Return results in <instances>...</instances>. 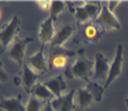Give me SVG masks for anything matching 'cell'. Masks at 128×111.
Listing matches in <instances>:
<instances>
[{
    "instance_id": "1",
    "label": "cell",
    "mask_w": 128,
    "mask_h": 111,
    "mask_svg": "<svg viewBox=\"0 0 128 111\" xmlns=\"http://www.w3.org/2000/svg\"><path fill=\"white\" fill-rule=\"evenodd\" d=\"M102 4L95 1H87L82 2L81 6L74 7V16L76 21L80 23L92 22V20H96L101 12Z\"/></svg>"
},
{
    "instance_id": "2",
    "label": "cell",
    "mask_w": 128,
    "mask_h": 111,
    "mask_svg": "<svg viewBox=\"0 0 128 111\" xmlns=\"http://www.w3.org/2000/svg\"><path fill=\"white\" fill-rule=\"evenodd\" d=\"M122 63H124V47L122 45H119L115 50V55L113 61L110 62V67H109V73L108 77L106 80V83L104 85V89L108 88L109 85L113 83V81L116 80L118 77L122 73Z\"/></svg>"
},
{
    "instance_id": "3",
    "label": "cell",
    "mask_w": 128,
    "mask_h": 111,
    "mask_svg": "<svg viewBox=\"0 0 128 111\" xmlns=\"http://www.w3.org/2000/svg\"><path fill=\"white\" fill-rule=\"evenodd\" d=\"M20 26V20L18 16H13L5 26L0 29V43L4 48H8L16 39V33Z\"/></svg>"
},
{
    "instance_id": "4",
    "label": "cell",
    "mask_w": 128,
    "mask_h": 111,
    "mask_svg": "<svg viewBox=\"0 0 128 111\" xmlns=\"http://www.w3.org/2000/svg\"><path fill=\"white\" fill-rule=\"evenodd\" d=\"M95 21L98 22L99 26L102 27L106 31H119V29H121L120 21L118 20L115 14L112 13L107 8L106 5H102L100 14H99V16L96 18Z\"/></svg>"
},
{
    "instance_id": "5",
    "label": "cell",
    "mask_w": 128,
    "mask_h": 111,
    "mask_svg": "<svg viewBox=\"0 0 128 111\" xmlns=\"http://www.w3.org/2000/svg\"><path fill=\"white\" fill-rule=\"evenodd\" d=\"M32 41H33V39H31V38H26V39L16 38L14 41L11 43V46L7 48L10 57L12 60H14L16 62H18L19 64H22L24 56H25V53H26L27 45L30 42H32Z\"/></svg>"
},
{
    "instance_id": "6",
    "label": "cell",
    "mask_w": 128,
    "mask_h": 111,
    "mask_svg": "<svg viewBox=\"0 0 128 111\" xmlns=\"http://www.w3.org/2000/svg\"><path fill=\"white\" fill-rule=\"evenodd\" d=\"M75 94L76 90H70L61 97L50 101L54 111H73L75 109Z\"/></svg>"
},
{
    "instance_id": "7",
    "label": "cell",
    "mask_w": 128,
    "mask_h": 111,
    "mask_svg": "<svg viewBox=\"0 0 128 111\" xmlns=\"http://www.w3.org/2000/svg\"><path fill=\"white\" fill-rule=\"evenodd\" d=\"M110 62L104 54L96 53L93 64V75L95 80H107Z\"/></svg>"
},
{
    "instance_id": "8",
    "label": "cell",
    "mask_w": 128,
    "mask_h": 111,
    "mask_svg": "<svg viewBox=\"0 0 128 111\" xmlns=\"http://www.w3.org/2000/svg\"><path fill=\"white\" fill-rule=\"evenodd\" d=\"M54 18L50 15L46 20H44L42 22L40 23L39 28V39L42 42V45L50 43L53 41V39L55 36V28H54Z\"/></svg>"
},
{
    "instance_id": "9",
    "label": "cell",
    "mask_w": 128,
    "mask_h": 111,
    "mask_svg": "<svg viewBox=\"0 0 128 111\" xmlns=\"http://www.w3.org/2000/svg\"><path fill=\"white\" fill-rule=\"evenodd\" d=\"M44 84L52 92V95L54 96V98H58V97L64 96L65 95L64 92L67 89V83L62 75L50 77V78H48V80H46L44 82Z\"/></svg>"
},
{
    "instance_id": "10",
    "label": "cell",
    "mask_w": 128,
    "mask_h": 111,
    "mask_svg": "<svg viewBox=\"0 0 128 111\" xmlns=\"http://www.w3.org/2000/svg\"><path fill=\"white\" fill-rule=\"evenodd\" d=\"M27 63L36 74H42L46 71L47 60H46V55H45V45L40 47V49L34 55L30 56Z\"/></svg>"
},
{
    "instance_id": "11",
    "label": "cell",
    "mask_w": 128,
    "mask_h": 111,
    "mask_svg": "<svg viewBox=\"0 0 128 111\" xmlns=\"http://www.w3.org/2000/svg\"><path fill=\"white\" fill-rule=\"evenodd\" d=\"M92 70V64L88 58H86L85 56H79L74 64L72 65V74L73 76L78 77V78H82V80H88V75Z\"/></svg>"
},
{
    "instance_id": "12",
    "label": "cell",
    "mask_w": 128,
    "mask_h": 111,
    "mask_svg": "<svg viewBox=\"0 0 128 111\" xmlns=\"http://www.w3.org/2000/svg\"><path fill=\"white\" fill-rule=\"evenodd\" d=\"M73 27L70 25H67L65 23L64 26L59 29L56 33H55V36L52 41V46L53 48H62V46L68 41V39L73 35Z\"/></svg>"
},
{
    "instance_id": "13",
    "label": "cell",
    "mask_w": 128,
    "mask_h": 111,
    "mask_svg": "<svg viewBox=\"0 0 128 111\" xmlns=\"http://www.w3.org/2000/svg\"><path fill=\"white\" fill-rule=\"evenodd\" d=\"M38 75L33 70V69L28 65V63H24L22 65V75H21V82H22L24 88L26 90H32L33 87L36 84V81H38Z\"/></svg>"
},
{
    "instance_id": "14",
    "label": "cell",
    "mask_w": 128,
    "mask_h": 111,
    "mask_svg": "<svg viewBox=\"0 0 128 111\" xmlns=\"http://www.w3.org/2000/svg\"><path fill=\"white\" fill-rule=\"evenodd\" d=\"M0 109L4 111H26V107L21 103V97H11V98H1Z\"/></svg>"
},
{
    "instance_id": "15",
    "label": "cell",
    "mask_w": 128,
    "mask_h": 111,
    "mask_svg": "<svg viewBox=\"0 0 128 111\" xmlns=\"http://www.w3.org/2000/svg\"><path fill=\"white\" fill-rule=\"evenodd\" d=\"M94 101L92 94L87 90V88H80L76 90V94H75V102L78 103V105L81 109H86L88 108L92 102Z\"/></svg>"
},
{
    "instance_id": "16",
    "label": "cell",
    "mask_w": 128,
    "mask_h": 111,
    "mask_svg": "<svg viewBox=\"0 0 128 111\" xmlns=\"http://www.w3.org/2000/svg\"><path fill=\"white\" fill-rule=\"evenodd\" d=\"M32 94L34 97H36L38 100L42 101V102H50V101L54 100V96L52 95V92L45 87L44 83H38L35 84L32 89Z\"/></svg>"
},
{
    "instance_id": "17",
    "label": "cell",
    "mask_w": 128,
    "mask_h": 111,
    "mask_svg": "<svg viewBox=\"0 0 128 111\" xmlns=\"http://www.w3.org/2000/svg\"><path fill=\"white\" fill-rule=\"evenodd\" d=\"M84 34H85V38L89 42L99 41V39L101 38V31L99 28V25H95L94 22L86 23L85 28H84Z\"/></svg>"
},
{
    "instance_id": "18",
    "label": "cell",
    "mask_w": 128,
    "mask_h": 111,
    "mask_svg": "<svg viewBox=\"0 0 128 111\" xmlns=\"http://www.w3.org/2000/svg\"><path fill=\"white\" fill-rule=\"evenodd\" d=\"M68 57H70V55H67V54H56L54 55L53 57L50 58V68L55 69V70H60V69H64L66 67L67 64V61H68Z\"/></svg>"
},
{
    "instance_id": "19",
    "label": "cell",
    "mask_w": 128,
    "mask_h": 111,
    "mask_svg": "<svg viewBox=\"0 0 128 111\" xmlns=\"http://www.w3.org/2000/svg\"><path fill=\"white\" fill-rule=\"evenodd\" d=\"M87 90H88L92 96H93L94 101L100 102L102 100V94H104V87H100L96 82H88L87 83Z\"/></svg>"
},
{
    "instance_id": "20",
    "label": "cell",
    "mask_w": 128,
    "mask_h": 111,
    "mask_svg": "<svg viewBox=\"0 0 128 111\" xmlns=\"http://www.w3.org/2000/svg\"><path fill=\"white\" fill-rule=\"evenodd\" d=\"M44 107H45V102L32 96V97H30V100L26 104V111H41Z\"/></svg>"
},
{
    "instance_id": "21",
    "label": "cell",
    "mask_w": 128,
    "mask_h": 111,
    "mask_svg": "<svg viewBox=\"0 0 128 111\" xmlns=\"http://www.w3.org/2000/svg\"><path fill=\"white\" fill-rule=\"evenodd\" d=\"M66 2L65 1H58V0H54V1H52L50 2V15H52L53 18H56V16L61 13L65 8H66Z\"/></svg>"
},
{
    "instance_id": "22",
    "label": "cell",
    "mask_w": 128,
    "mask_h": 111,
    "mask_svg": "<svg viewBox=\"0 0 128 111\" xmlns=\"http://www.w3.org/2000/svg\"><path fill=\"white\" fill-rule=\"evenodd\" d=\"M120 4H121V1H115V0H114V1H108V2L106 4V6H107V8H108L112 13H114L115 8H116Z\"/></svg>"
},
{
    "instance_id": "23",
    "label": "cell",
    "mask_w": 128,
    "mask_h": 111,
    "mask_svg": "<svg viewBox=\"0 0 128 111\" xmlns=\"http://www.w3.org/2000/svg\"><path fill=\"white\" fill-rule=\"evenodd\" d=\"M50 2L52 1H38V5L40 6L41 9L47 11V9H50Z\"/></svg>"
},
{
    "instance_id": "24",
    "label": "cell",
    "mask_w": 128,
    "mask_h": 111,
    "mask_svg": "<svg viewBox=\"0 0 128 111\" xmlns=\"http://www.w3.org/2000/svg\"><path fill=\"white\" fill-rule=\"evenodd\" d=\"M7 80H8V75L0 65V82H6Z\"/></svg>"
},
{
    "instance_id": "25",
    "label": "cell",
    "mask_w": 128,
    "mask_h": 111,
    "mask_svg": "<svg viewBox=\"0 0 128 111\" xmlns=\"http://www.w3.org/2000/svg\"><path fill=\"white\" fill-rule=\"evenodd\" d=\"M41 111H54L53 110V108H52L50 102H46V103H45V107H44V109Z\"/></svg>"
},
{
    "instance_id": "26",
    "label": "cell",
    "mask_w": 128,
    "mask_h": 111,
    "mask_svg": "<svg viewBox=\"0 0 128 111\" xmlns=\"http://www.w3.org/2000/svg\"><path fill=\"white\" fill-rule=\"evenodd\" d=\"M0 19H1V11H0Z\"/></svg>"
}]
</instances>
